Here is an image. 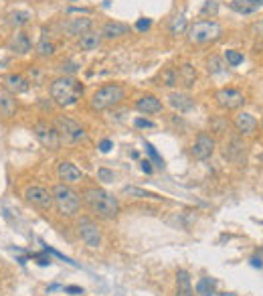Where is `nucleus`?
Here are the masks:
<instances>
[{"instance_id": "obj_4", "label": "nucleus", "mask_w": 263, "mask_h": 296, "mask_svg": "<svg viewBox=\"0 0 263 296\" xmlns=\"http://www.w3.org/2000/svg\"><path fill=\"white\" fill-rule=\"evenodd\" d=\"M186 35L192 45H203V43H211V41H217L221 37L223 27L219 25L217 20H196L194 25L188 27Z\"/></svg>"}, {"instance_id": "obj_8", "label": "nucleus", "mask_w": 263, "mask_h": 296, "mask_svg": "<svg viewBox=\"0 0 263 296\" xmlns=\"http://www.w3.org/2000/svg\"><path fill=\"white\" fill-rule=\"evenodd\" d=\"M77 234L89 247H99L101 246V229L91 217H81L77 221Z\"/></svg>"}, {"instance_id": "obj_11", "label": "nucleus", "mask_w": 263, "mask_h": 296, "mask_svg": "<svg viewBox=\"0 0 263 296\" xmlns=\"http://www.w3.org/2000/svg\"><path fill=\"white\" fill-rule=\"evenodd\" d=\"M213 152H215V138L205 134V132H201L199 136H196L192 148H190V154L196 160H207V158L213 156Z\"/></svg>"}, {"instance_id": "obj_5", "label": "nucleus", "mask_w": 263, "mask_h": 296, "mask_svg": "<svg viewBox=\"0 0 263 296\" xmlns=\"http://www.w3.org/2000/svg\"><path fill=\"white\" fill-rule=\"evenodd\" d=\"M126 98V90L120 83H107L101 86L93 96H91V108L97 112H103L107 108H114L116 103H120Z\"/></svg>"}, {"instance_id": "obj_18", "label": "nucleus", "mask_w": 263, "mask_h": 296, "mask_svg": "<svg viewBox=\"0 0 263 296\" xmlns=\"http://www.w3.org/2000/svg\"><path fill=\"white\" fill-rule=\"evenodd\" d=\"M101 33H95V31H87L81 35L79 39V49L81 51H95L99 45H101Z\"/></svg>"}, {"instance_id": "obj_23", "label": "nucleus", "mask_w": 263, "mask_h": 296, "mask_svg": "<svg viewBox=\"0 0 263 296\" xmlns=\"http://www.w3.org/2000/svg\"><path fill=\"white\" fill-rule=\"evenodd\" d=\"M194 296H219L213 278H201L194 286Z\"/></svg>"}, {"instance_id": "obj_29", "label": "nucleus", "mask_w": 263, "mask_h": 296, "mask_svg": "<svg viewBox=\"0 0 263 296\" xmlns=\"http://www.w3.org/2000/svg\"><path fill=\"white\" fill-rule=\"evenodd\" d=\"M186 31V18L184 16H176L172 20V25H170V33L172 35H180Z\"/></svg>"}, {"instance_id": "obj_42", "label": "nucleus", "mask_w": 263, "mask_h": 296, "mask_svg": "<svg viewBox=\"0 0 263 296\" xmlns=\"http://www.w3.org/2000/svg\"><path fill=\"white\" fill-rule=\"evenodd\" d=\"M211 10H213V12H215V10H217V4H215V2H213V0H211V2H209V4H207V6H205V8H203V12H211Z\"/></svg>"}, {"instance_id": "obj_33", "label": "nucleus", "mask_w": 263, "mask_h": 296, "mask_svg": "<svg viewBox=\"0 0 263 296\" xmlns=\"http://www.w3.org/2000/svg\"><path fill=\"white\" fill-rule=\"evenodd\" d=\"M146 152L150 154V158H152V160H154V162H156V166H164V160L160 158V154L156 152V148H154V146H152V144H146Z\"/></svg>"}, {"instance_id": "obj_12", "label": "nucleus", "mask_w": 263, "mask_h": 296, "mask_svg": "<svg viewBox=\"0 0 263 296\" xmlns=\"http://www.w3.org/2000/svg\"><path fill=\"white\" fill-rule=\"evenodd\" d=\"M57 175H59V179H61L65 185H75V183H81V181H83L81 168H77L73 162H67V160L59 162Z\"/></svg>"}, {"instance_id": "obj_40", "label": "nucleus", "mask_w": 263, "mask_h": 296, "mask_svg": "<svg viewBox=\"0 0 263 296\" xmlns=\"http://www.w3.org/2000/svg\"><path fill=\"white\" fill-rule=\"evenodd\" d=\"M65 290H67L69 294H83V288H79V286H67Z\"/></svg>"}, {"instance_id": "obj_22", "label": "nucleus", "mask_w": 263, "mask_h": 296, "mask_svg": "<svg viewBox=\"0 0 263 296\" xmlns=\"http://www.w3.org/2000/svg\"><path fill=\"white\" fill-rule=\"evenodd\" d=\"M4 83H6V88H8L10 92H14V94H23V92L29 90V81H27L23 75H16V73H10V75L4 79Z\"/></svg>"}, {"instance_id": "obj_15", "label": "nucleus", "mask_w": 263, "mask_h": 296, "mask_svg": "<svg viewBox=\"0 0 263 296\" xmlns=\"http://www.w3.org/2000/svg\"><path fill=\"white\" fill-rule=\"evenodd\" d=\"M136 110L142 114H158V112H162V101L156 96L146 94L136 101Z\"/></svg>"}, {"instance_id": "obj_1", "label": "nucleus", "mask_w": 263, "mask_h": 296, "mask_svg": "<svg viewBox=\"0 0 263 296\" xmlns=\"http://www.w3.org/2000/svg\"><path fill=\"white\" fill-rule=\"evenodd\" d=\"M81 197H83V203L89 207L91 213H95L101 219H116L120 213V201L112 193H107L105 189L87 187V189H83Z\"/></svg>"}, {"instance_id": "obj_39", "label": "nucleus", "mask_w": 263, "mask_h": 296, "mask_svg": "<svg viewBox=\"0 0 263 296\" xmlns=\"http://www.w3.org/2000/svg\"><path fill=\"white\" fill-rule=\"evenodd\" d=\"M33 258H37L41 266H49V264H53V260H51V258H47V256H37V253H35Z\"/></svg>"}, {"instance_id": "obj_21", "label": "nucleus", "mask_w": 263, "mask_h": 296, "mask_svg": "<svg viewBox=\"0 0 263 296\" xmlns=\"http://www.w3.org/2000/svg\"><path fill=\"white\" fill-rule=\"evenodd\" d=\"M130 33V27L124 25V23H116V20H112V23H105L103 29H101V37L105 39H120L124 35Z\"/></svg>"}, {"instance_id": "obj_16", "label": "nucleus", "mask_w": 263, "mask_h": 296, "mask_svg": "<svg viewBox=\"0 0 263 296\" xmlns=\"http://www.w3.org/2000/svg\"><path fill=\"white\" fill-rule=\"evenodd\" d=\"M235 128L239 130V134H253L255 132V128H257V120L251 116V114H247V112H241V114H237V118H235Z\"/></svg>"}, {"instance_id": "obj_7", "label": "nucleus", "mask_w": 263, "mask_h": 296, "mask_svg": "<svg viewBox=\"0 0 263 296\" xmlns=\"http://www.w3.org/2000/svg\"><path fill=\"white\" fill-rule=\"evenodd\" d=\"M25 199H27V203H31L33 207L43 209V211H49L51 207H55L53 205V193L41 185H29L25 189Z\"/></svg>"}, {"instance_id": "obj_26", "label": "nucleus", "mask_w": 263, "mask_h": 296, "mask_svg": "<svg viewBox=\"0 0 263 296\" xmlns=\"http://www.w3.org/2000/svg\"><path fill=\"white\" fill-rule=\"evenodd\" d=\"M35 53L39 57H51V55H55V45L51 43L47 37H41V41H39L37 47H35Z\"/></svg>"}, {"instance_id": "obj_27", "label": "nucleus", "mask_w": 263, "mask_h": 296, "mask_svg": "<svg viewBox=\"0 0 263 296\" xmlns=\"http://www.w3.org/2000/svg\"><path fill=\"white\" fill-rule=\"evenodd\" d=\"M122 195H126V197H134V199H148V197H152V199H160L158 195H152V193L144 191V189H138V187H124Z\"/></svg>"}, {"instance_id": "obj_10", "label": "nucleus", "mask_w": 263, "mask_h": 296, "mask_svg": "<svg viewBox=\"0 0 263 296\" xmlns=\"http://www.w3.org/2000/svg\"><path fill=\"white\" fill-rule=\"evenodd\" d=\"M215 99H217V103L221 105V108H225V110H237V108H241V105L245 103L243 92H239V90H235V88H223V90H219V92L215 94Z\"/></svg>"}, {"instance_id": "obj_13", "label": "nucleus", "mask_w": 263, "mask_h": 296, "mask_svg": "<svg viewBox=\"0 0 263 296\" xmlns=\"http://www.w3.org/2000/svg\"><path fill=\"white\" fill-rule=\"evenodd\" d=\"M8 49H10L12 53H16V55H27V53L33 49L29 35L23 33V31H16V33L10 37V41H8Z\"/></svg>"}, {"instance_id": "obj_6", "label": "nucleus", "mask_w": 263, "mask_h": 296, "mask_svg": "<svg viewBox=\"0 0 263 296\" xmlns=\"http://www.w3.org/2000/svg\"><path fill=\"white\" fill-rule=\"evenodd\" d=\"M53 126L57 128L61 140H63V142H69V144L81 142V140H85V136H87L85 130H83V126H81L79 122L67 118V116H57Z\"/></svg>"}, {"instance_id": "obj_20", "label": "nucleus", "mask_w": 263, "mask_h": 296, "mask_svg": "<svg viewBox=\"0 0 263 296\" xmlns=\"http://www.w3.org/2000/svg\"><path fill=\"white\" fill-rule=\"evenodd\" d=\"M231 8L239 14H251L259 8H263V0H233Z\"/></svg>"}, {"instance_id": "obj_9", "label": "nucleus", "mask_w": 263, "mask_h": 296, "mask_svg": "<svg viewBox=\"0 0 263 296\" xmlns=\"http://www.w3.org/2000/svg\"><path fill=\"white\" fill-rule=\"evenodd\" d=\"M35 136L39 138V142H41L43 146L49 148V150H59L61 144H63V140H61L57 128H55L53 124H47V122L35 124Z\"/></svg>"}, {"instance_id": "obj_30", "label": "nucleus", "mask_w": 263, "mask_h": 296, "mask_svg": "<svg viewBox=\"0 0 263 296\" xmlns=\"http://www.w3.org/2000/svg\"><path fill=\"white\" fill-rule=\"evenodd\" d=\"M225 59H227V63H229L231 67H237V65H241V63H243V55H241L239 51H233V49L225 53Z\"/></svg>"}, {"instance_id": "obj_35", "label": "nucleus", "mask_w": 263, "mask_h": 296, "mask_svg": "<svg viewBox=\"0 0 263 296\" xmlns=\"http://www.w3.org/2000/svg\"><path fill=\"white\" fill-rule=\"evenodd\" d=\"M63 73H75L79 67H77V63H73V61H67V63H63Z\"/></svg>"}, {"instance_id": "obj_2", "label": "nucleus", "mask_w": 263, "mask_h": 296, "mask_svg": "<svg viewBox=\"0 0 263 296\" xmlns=\"http://www.w3.org/2000/svg\"><path fill=\"white\" fill-rule=\"evenodd\" d=\"M49 92H51V98L55 99L57 105H61V108H69V105H75L81 99L83 86H81V81H77L75 77L63 75V77H57L51 83Z\"/></svg>"}, {"instance_id": "obj_32", "label": "nucleus", "mask_w": 263, "mask_h": 296, "mask_svg": "<svg viewBox=\"0 0 263 296\" xmlns=\"http://www.w3.org/2000/svg\"><path fill=\"white\" fill-rule=\"evenodd\" d=\"M223 71V61L219 57H211L209 59V73H221Z\"/></svg>"}, {"instance_id": "obj_3", "label": "nucleus", "mask_w": 263, "mask_h": 296, "mask_svg": "<svg viewBox=\"0 0 263 296\" xmlns=\"http://www.w3.org/2000/svg\"><path fill=\"white\" fill-rule=\"evenodd\" d=\"M51 193H53V205L57 207V211L63 217H75L79 213L81 199L69 185L59 183L51 189Z\"/></svg>"}, {"instance_id": "obj_24", "label": "nucleus", "mask_w": 263, "mask_h": 296, "mask_svg": "<svg viewBox=\"0 0 263 296\" xmlns=\"http://www.w3.org/2000/svg\"><path fill=\"white\" fill-rule=\"evenodd\" d=\"M176 73H178V81L182 83L184 88H192V86H194V81H196V71H194L192 65H188V63H186V65H182Z\"/></svg>"}, {"instance_id": "obj_31", "label": "nucleus", "mask_w": 263, "mask_h": 296, "mask_svg": "<svg viewBox=\"0 0 263 296\" xmlns=\"http://www.w3.org/2000/svg\"><path fill=\"white\" fill-rule=\"evenodd\" d=\"M0 108H4L2 110V116H12V112H14V101L12 99H8V98H0Z\"/></svg>"}, {"instance_id": "obj_34", "label": "nucleus", "mask_w": 263, "mask_h": 296, "mask_svg": "<svg viewBox=\"0 0 263 296\" xmlns=\"http://www.w3.org/2000/svg\"><path fill=\"white\" fill-rule=\"evenodd\" d=\"M97 175H99V179H101L103 183H112V181H114V173L107 171V168H99Z\"/></svg>"}, {"instance_id": "obj_17", "label": "nucleus", "mask_w": 263, "mask_h": 296, "mask_svg": "<svg viewBox=\"0 0 263 296\" xmlns=\"http://www.w3.org/2000/svg\"><path fill=\"white\" fill-rule=\"evenodd\" d=\"M168 103L172 105L174 110H178V112H188L192 105H194L192 98L188 94H182V92H172L168 96Z\"/></svg>"}, {"instance_id": "obj_37", "label": "nucleus", "mask_w": 263, "mask_h": 296, "mask_svg": "<svg viewBox=\"0 0 263 296\" xmlns=\"http://www.w3.org/2000/svg\"><path fill=\"white\" fill-rule=\"evenodd\" d=\"M136 126H138V128H152V126H154V124H152L150 120H144V118H138V120H136Z\"/></svg>"}, {"instance_id": "obj_38", "label": "nucleus", "mask_w": 263, "mask_h": 296, "mask_svg": "<svg viewBox=\"0 0 263 296\" xmlns=\"http://www.w3.org/2000/svg\"><path fill=\"white\" fill-rule=\"evenodd\" d=\"M99 150L101 152H109V150H112V140H101L99 142Z\"/></svg>"}, {"instance_id": "obj_14", "label": "nucleus", "mask_w": 263, "mask_h": 296, "mask_svg": "<svg viewBox=\"0 0 263 296\" xmlns=\"http://www.w3.org/2000/svg\"><path fill=\"white\" fill-rule=\"evenodd\" d=\"M91 18H85V16H77V18H69L67 23H65V33L71 35V37H81L83 33L91 31Z\"/></svg>"}, {"instance_id": "obj_36", "label": "nucleus", "mask_w": 263, "mask_h": 296, "mask_svg": "<svg viewBox=\"0 0 263 296\" xmlns=\"http://www.w3.org/2000/svg\"><path fill=\"white\" fill-rule=\"evenodd\" d=\"M150 25H152V20H150V18H140L138 23H136V29H138V31H148Z\"/></svg>"}, {"instance_id": "obj_19", "label": "nucleus", "mask_w": 263, "mask_h": 296, "mask_svg": "<svg viewBox=\"0 0 263 296\" xmlns=\"http://www.w3.org/2000/svg\"><path fill=\"white\" fill-rule=\"evenodd\" d=\"M176 296H194L190 274L186 270H178L176 274Z\"/></svg>"}, {"instance_id": "obj_25", "label": "nucleus", "mask_w": 263, "mask_h": 296, "mask_svg": "<svg viewBox=\"0 0 263 296\" xmlns=\"http://www.w3.org/2000/svg\"><path fill=\"white\" fill-rule=\"evenodd\" d=\"M31 18H33V14L29 10H14L8 14V23L12 27H25V25H29Z\"/></svg>"}, {"instance_id": "obj_28", "label": "nucleus", "mask_w": 263, "mask_h": 296, "mask_svg": "<svg viewBox=\"0 0 263 296\" xmlns=\"http://www.w3.org/2000/svg\"><path fill=\"white\" fill-rule=\"evenodd\" d=\"M160 79H162V83H164V86H168V88H172V86H178V73L174 71V69H166V71H162Z\"/></svg>"}, {"instance_id": "obj_41", "label": "nucleus", "mask_w": 263, "mask_h": 296, "mask_svg": "<svg viewBox=\"0 0 263 296\" xmlns=\"http://www.w3.org/2000/svg\"><path fill=\"white\" fill-rule=\"evenodd\" d=\"M150 164H152L150 160H144V162H142V171H144L146 175H150V173H152V166H150Z\"/></svg>"}]
</instances>
